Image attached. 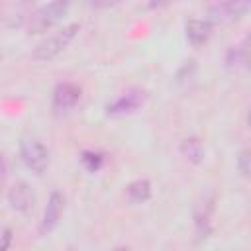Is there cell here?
Returning <instances> with one entry per match:
<instances>
[{"mask_svg": "<svg viewBox=\"0 0 251 251\" xmlns=\"http://www.w3.org/2000/svg\"><path fill=\"white\" fill-rule=\"evenodd\" d=\"M69 4L67 2H49L41 8H37L29 20V29L31 31H45L51 24L61 20V16L67 12Z\"/></svg>", "mask_w": 251, "mask_h": 251, "instance_id": "cell-3", "label": "cell"}, {"mask_svg": "<svg viewBox=\"0 0 251 251\" xmlns=\"http://www.w3.org/2000/svg\"><path fill=\"white\" fill-rule=\"evenodd\" d=\"M82 163H84V167H86L90 173H94V171H98V169L102 167V155H100V153L86 151V153H82Z\"/></svg>", "mask_w": 251, "mask_h": 251, "instance_id": "cell-12", "label": "cell"}, {"mask_svg": "<svg viewBox=\"0 0 251 251\" xmlns=\"http://www.w3.org/2000/svg\"><path fill=\"white\" fill-rule=\"evenodd\" d=\"M8 202L14 210L18 212H27L31 210L33 202H35V194L33 190L25 184V182H18L10 192H8Z\"/></svg>", "mask_w": 251, "mask_h": 251, "instance_id": "cell-7", "label": "cell"}, {"mask_svg": "<svg viewBox=\"0 0 251 251\" xmlns=\"http://www.w3.org/2000/svg\"><path fill=\"white\" fill-rule=\"evenodd\" d=\"M186 37L194 45L204 43L210 37V24L204 20H190L186 24Z\"/></svg>", "mask_w": 251, "mask_h": 251, "instance_id": "cell-9", "label": "cell"}, {"mask_svg": "<svg viewBox=\"0 0 251 251\" xmlns=\"http://www.w3.org/2000/svg\"><path fill=\"white\" fill-rule=\"evenodd\" d=\"M249 8V2H220V4H214L210 6L208 14L214 18V20H235L239 16H243Z\"/></svg>", "mask_w": 251, "mask_h": 251, "instance_id": "cell-8", "label": "cell"}, {"mask_svg": "<svg viewBox=\"0 0 251 251\" xmlns=\"http://www.w3.org/2000/svg\"><path fill=\"white\" fill-rule=\"evenodd\" d=\"M114 251H127V249H126V247H116Z\"/></svg>", "mask_w": 251, "mask_h": 251, "instance_id": "cell-17", "label": "cell"}, {"mask_svg": "<svg viewBox=\"0 0 251 251\" xmlns=\"http://www.w3.org/2000/svg\"><path fill=\"white\" fill-rule=\"evenodd\" d=\"M76 31H78V24H69V25L57 29L55 33L47 35V37H45L43 41H39L37 47L33 49V53H31L33 59H35V61H49V59L57 57V55L71 43V39L75 37Z\"/></svg>", "mask_w": 251, "mask_h": 251, "instance_id": "cell-1", "label": "cell"}, {"mask_svg": "<svg viewBox=\"0 0 251 251\" xmlns=\"http://www.w3.org/2000/svg\"><path fill=\"white\" fill-rule=\"evenodd\" d=\"M180 151H182V155H184L188 161H192V163H200L202 157H204V147H202V143H200L198 137H188V139H184L182 145H180Z\"/></svg>", "mask_w": 251, "mask_h": 251, "instance_id": "cell-10", "label": "cell"}, {"mask_svg": "<svg viewBox=\"0 0 251 251\" xmlns=\"http://www.w3.org/2000/svg\"><path fill=\"white\" fill-rule=\"evenodd\" d=\"M20 155L22 161L25 163L27 169H31L33 173H43L47 169L49 163V153L45 149V145L33 137H25L20 143Z\"/></svg>", "mask_w": 251, "mask_h": 251, "instance_id": "cell-2", "label": "cell"}, {"mask_svg": "<svg viewBox=\"0 0 251 251\" xmlns=\"http://www.w3.org/2000/svg\"><path fill=\"white\" fill-rule=\"evenodd\" d=\"M143 104V92L141 90H127L120 98H116L112 104L106 106V112L110 116H124L133 110H137Z\"/></svg>", "mask_w": 251, "mask_h": 251, "instance_id": "cell-4", "label": "cell"}, {"mask_svg": "<svg viewBox=\"0 0 251 251\" xmlns=\"http://www.w3.org/2000/svg\"><path fill=\"white\" fill-rule=\"evenodd\" d=\"M6 173H8V167H6V161L0 157V186H2V182L6 180Z\"/></svg>", "mask_w": 251, "mask_h": 251, "instance_id": "cell-15", "label": "cell"}, {"mask_svg": "<svg viewBox=\"0 0 251 251\" xmlns=\"http://www.w3.org/2000/svg\"><path fill=\"white\" fill-rule=\"evenodd\" d=\"M78 98H80V88L71 84V82H63L53 92V110L55 112H67L78 102Z\"/></svg>", "mask_w": 251, "mask_h": 251, "instance_id": "cell-6", "label": "cell"}, {"mask_svg": "<svg viewBox=\"0 0 251 251\" xmlns=\"http://www.w3.org/2000/svg\"><path fill=\"white\" fill-rule=\"evenodd\" d=\"M247 161H249V157H247V151H243V153L239 155V171H241V175H247V173H249Z\"/></svg>", "mask_w": 251, "mask_h": 251, "instance_id": "cell-14", "label": "cell"}, {"mask_svg": "<svg viewBox=\"0 0 251 251\" xmlns=\"http://www.w3.org/2000/svg\"><path fill=\"white\" fill-rule=\"evenodd\" d=\"M10 239H12L10 231H4V235H2V241H0V251H6V247H8Z\"/></svg>", "mask_w": 251, "mask_h": 251, "instance_id": "cell-16", "label": "cell"}, {"mask_svg": "<svg viewBox=\"0 0 251 251\" xmlns=\"http://www.w3.org/2000/svg\"><path fill=\"white\" fill-rule=\"evenodd\" d=\"M63 204H65L63 194L57 192V190L51 192V196L47 200V206H45V212H43V218H41V226H39L41 233H49L57 226V222L63 214Z\"/></svg>", "mask_w": 251, "mask_h": 251, "instance_id": "cell-5", "label": "cell"}, {"mask_svg": "<svg viewBox=\"0 0 251 251\" xmlns=\"http://www.w3.org/2000/svg\"><path fill=\"white\" fill-rule=\"evenodd\" d=\"M241 63H245V49L243 47H231L227 53V65L233 67V65H241Z\"/></svg>", "mask_w": 251, "mask_h": 251, "instance_id": "cell-13", "label": "cell"}, {"mask_svg": "<svg viewBox=\"0 0 251 251\" xmlns=\"http://www.w3.org/2000/svg\"><path fill=\"white\" fill-rule=\"evenodd\" d=\"M151 194V184L149 180L145 178H139V180H133L129 186H127V196L131 202H145Z\"/></svg>", "mask_w": 251, "mask_h": 251, "instance_id": "cell-11", "label": "cell"}]
</instances>
